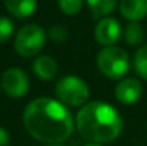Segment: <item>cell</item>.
Masks as SVG:
<instances>
[{"mask_svg":"<svg viewBox=\"0 0 147 146\" xmlns=\"http://www.w3.org/2000/svg\"><path fill=\"white\" fill-rule=\"evenodd\" d=\"M130 66V60L127 53L121 48L109 46L103 48L97 56L98 70L109 79H120L123 77Z\"/></svg>","mask_w":147,"mask_h":146,"instance_id":"3","label":"cell"},{"mask_svg":"<svg viewBox=\"0 0 147 146\" xmlns=\"http://www.w3.org/2000/svg\"><path fill=\"white\" fill-rule=\"evenodd\" d=\"M134 70L140 77L147 80V45L142 46L134 54Z\"/></svg>","mask_w":147,"mask_h":146,"instance_id":"14","label":"cell"},{"mask_svg":"<svg viewBox=\"0 0 147 146\" xmlns=\"http://www.w3.org/2000/svg\"><path fill=\"white\" fill-rule=\"evenodd\" d=\"M57 3H59L60 10L69 16L77 14L83 6V0H57Z\"/></svg>","mask_w":147,"mask_h":146,"instance_id":"15","label":"cell"},{"mask_svg":"<svg viewBox=\"0 0 147 146\" xmlns=\"http://www.w3.org/2000/svg\"><path fill=\"white\" fill-rule=\"evenodd\" d=\"M76 128L80 136L93 143L116 141L123 129L120 113L110 105L94 100L83 105L76 116Z\"/></svg>","mask_w":147,"mask_h":146,"instance_id":"2","label":"cell"},{"mask_svg":"<svg viewBox=\"0 0 147 146\" xmlns=\"http://www.w3.org/2000/svg\"><path fill=\"white\" fill-rule=\"evenodd\" d=\"M10 143V138H9V133L4 128L0 126V146H9Z\"/></svg>","mask_w":147,"mask_h":146,"instance_id":"18","label":"cell"},{"mask_svg":"<svg viewBox=\"0 0 147 146\" xmlns=\"http://www.w3.org/2000/svg\"><path fill=\"white\" fill-rule=\"evenodd\" d=\"M33 72L39 79L45 82L51 80L57 75V62L50 56H39L33 62Z\"/></svg>","mask_w":147,"mask_h":146,"instance_id":"10","label":"cell"},{"mask_svg":"<svg viewBox=\"0 0 147 146\" xmlns=\"http://www.w3.org/2000/svg\"><path fill=\"white\" fill-rule=\"evenodd\" d=\"M13 30H14L13 22H11L9 17L0 16V45H1V43H6V42L11 37Z\"/></svg>","mask_w":147,"mask_h":146,"instance_id":"16","label":"cell"},{"mask_svg":"<svg viewBox=\"0 0 147 146\" xmlns=\"http://www.w3.org/2000/svg\"><path fill=\"white\" fill-rule=\"evenodd\" d=\"M4 6L11 16L17 19H26L34 13L37 0H4Z\"/></svg>","mask_w":147,"mask_h":146,"instance_id":"11","label":"cell"},{"mask_svg":"<svg viewBox=\"0 0 147 146\" xmlns=\"http://www.w3.org/2000/svg\"><path fill=\"white\" fill-rule=\"evenodd\" d=\"M86 146H101L100 143H93V142H90V143H87Z\"/></svg>","mask_w":147,"mask_h":146,"instance_id":"19","label":"cell"},{"mask_svg":"<svg viewBox=\"0 0 147 146\" xmlns=\"http://www.w3.org/2000/svg\"><path fill=\"white\" fill-rule=\"evenodd\" d=\"M123 36H124L126 43L134 46V45H139V43L143 42V39H144V29L137 22H131V23H129L126 26Z\"/></svg>","mask_w":147,"mask_h":146,"instance_id":"13","label":"cell"},{"mask_svg":"<svg viewBox=\"0 0 147 146\" xmlns=\"http://www.w3.org/2000/svg\"><path fill=\"white\" fill-rule=\"evenodd\" d=\"M45 43H46L45 29L36 23H29L16 33L14 50L22 57H33L43 49Z\"/></svg>","mask_w":147,"mask_h":146,"instance_id":"5","label":"cell"},{"mask_svg":"<svg viewBox=\"0 0 147 146\" xmlns=\"http://www.w3.org/2000/svg\"><path fill=\"white\" fill-rule=\"evenodd\" d=\"M142 92L143 86L140 80L134 77H126L117 83L114 89V96L123 105H133L142 97Z\"/></svg>","mask_w":147,"mask_h":146,"instance_id":"8","label":"cell"},{"mask_svg":"<svg viewBox=\"0 0 147 146\" xmlns=\"http://www.w3.org/2000/svg\"><path fill=\"white\" fill-rule=\"evenodd\" d=\"M56 95L59 100L64 105L71 107L86 105L87 99L90 96V90L87 83L80 79L79 76H63L56 83Z\"/></svg>","mask_w":147,"mask_h":146,"instance_id":"4","label":"cell"},{"mask_svg":"<svg viewBox=\"0 0 147 146\" xmlns=\"http://www.w3.org/2000/svg\"><path fill=\"white\" fill-rule=\"evenodd\" d=\"M120 12L130 22H139L147 16V0H120Z\"/></svg>","mask_w":147,"mask_h":146,"instance_id":"9","label":"cell"},{"mask_svg":"<svg viewBox=\"0 0 147 146\" xmlns=\"http://www.w3.org/2000/svg\"><path fill=\"white\" fill-rule=\"evenodd\" d=\"M67 35H69V30L63 24H54L49 30L50 39L54 40V42H64L67 39Z\"/></svg>","mask_w":147,"mask_h":146,"instance_id":"17","label":"cell"},{"mask_svg":"<svg viewBox=\"0 0 147 146\" xmlns=\"http://www.w3.org/2000/svg\"><path fill=\"white\" fill-rule=\"evenodd\" d=\"M23 125L34 139L49 145H60L67 141L74 129L69 109L50 97H37L26 106Z\"/></svg>","mask_w":147,"mask_h":146,"instance_id":"1","label":"cell"},{"mask_svg":"<svg viewBox=\"0 0 147 146\" xmlns=\"http://www.w3.org/2000/svg\"><path fill=\"white\" fill-rule=\"evenodd\" d=\"M86 1L94 19L110 14L117 6V0H86Z\"/></svg>","mask_w":147,"mask_h":146,"instance_id":"12","label":"cell"},{"mask_svg":"<svg viewBox=\"0 0 147 146\" xmlns=\"http://www.w3.org/2000/svg\"><path fill=\"white\" fill-rule=\"evenodd\" d=\"M0 86L4 90V93L10 97H23L27 95L30 82L29 76L24 70L19 67H10L1 75Z\"/></svg>","mask_w":147,"mask_h":146,"instance_id":"6","label":"cell"},{"mask_svg":"<svg viewBox=\"0 0 147 146\" xmlns=\"http://www.w3.org/2000/svg\"><path fill=\"white\" fill-rule=\"evenodd\" d=\"M121 36V26L113 17H103L94 27V37L104 48L113 46Z\"/></svg>","mask_w":147,"mask_h":146,"instance_id":"7","label":"cell"},{"mask_svg":"<svg viewBox=\"0 0 147 146\" xmlns=\"http://www.w3.org/2000/svg\"><path fill=\"white\" fill-rule=\"evenodd\" d=\"M46 146H63V145H46Z\"/></svg>","mask_w":147,"mask_h":146,"instance_id":"20","label":"cell"}]
</instances>
